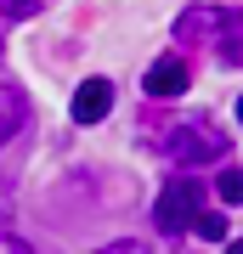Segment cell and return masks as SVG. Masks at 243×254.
I'll return each mask as SVG.
<instances>
[{"label": "cell", "instance_id": "obj_1", "mask_svg": "<svg viewBox=\"0 0 243 254\" xmlns=\"http://www.w3.org/2000/svg\"><path fill=\"white\" fill-rule=\"evenodd\" d=\"M198 209H204V187L198 181H170L159 192V203H153V226L164 237H181V232H192Z\"/></svg>", "mask_w": 243, "mask_h": 254}, {"label": "cell", "instance_id": "obj_2", "mask_svg": "<svg viewBox=\"0 0 243 254\" xmlns=\"http://www.w3.org/2000/svg\"><path fill=\"white\" fill-rule=\"evenodd\" d=\"M164 153L181 158V164H209V158L226 153V141H221V130H175V136L164 141Z\"/></svg>", "mask_w": 243, "mask_h": 254}, {"label": "cell", "instance_id": "obj_3", "mask_svg": "<svg viewBox=\"0 0 243 254\" xmlns=\"http://www.w3.org/2000/svg\"><path fill=\"white\" fill-rule=\"evenodd\" d=\"M108 108H113V85H108V79H85L80 91H74V102H68L74 125H102Z\"/></svg>", "mask_w": 243, "mask_h": 254}, {"label": "cell", "instance_id": "obj_4", "mask_svg": "<svg viewBox=\"0 0 243 254\" xmlns=\"http://www.w3.org/2000/svg\"><path fill=\"white\" fill-rule=\"evenodd\" d=\"M238 28H243L238 11H187L175 34H181V40H198V34H204V40H232Z\"/></svg>", "mask_w": 243, "mask_h": 254}, {"label": "cell", "instance_id": "obj_5", "mask_svg": "<svg viewBox=\"0 0 243 254\" xmlns=\"http://www.w3.org/2000/svg\"><path fill=\"white\" fill-rule=\"evenodd\" d=\"M142 91L147 96H181V91H187V63H175V57H164V63H153V68H147V79H142Z\"/></svg>", "mask_w": 243, "mask_h": 254}, {"label": "cell", "instance_id": "obj_6", "mask_svg": "<svg viewBox=\"0 0 243 254\" xmlns=\"http://www.w3.org/2000/svg\"><path fill=\"white\" fill-rule=\"evenodd\" d=\"M23 119H28V108H23V96L0 85V147H6V141H11V136H17V130H23Z\"/></svg>", "mask_w": 243, "mask_h": 254}, {"label": "cell", "instance_id": "obj_7", "mask_svg": "<svg viewBox=\"0 0 243 254\" xmlns=\"http://www.w3.org/2000/svg\"><path fill=\"white\" fill-rule=\"evenodd\" d=\"M192 232L204 237V243H226V220L209 215V209H198V220H192Z\"/></svg>", "mask_w": 243, "mask_h": 254}, {"label": "cell", "instance_id": "obj_8", "mask_svg": "<svg viewBox=\"0 0 243 254\" xmlns=\"http://www.w3.org/2000/svg\"><path fill=\"white\" fill-rule=\"evenodd\" d=\"M215 187H221V198H226V203H243V170H226Z\"/></svg>", "mask_w": 243, "mask_h": 254}, {"label": "cell", "instance_id": "obj_9", "mask_svg": "<svg viewBox=\"0 0 243 254\" xmlns=\"http://www.w3.org/2000/svg\"><path fill=\"white\" fill-rule=\"evenodd\" d=\"M0 11H6V17H34L40 0H0Z\"/></svg>", "mask_w": 243, "mask_h": 254}, {"label": "cell", "instance_id": "obj_10", "mask_svg": "<svg viewBox=\"0 0 243 254\" xmlns=\"http://www.w3.org/2000/svg\"><path fill=\"white\" fill-rule=\"evenodd\" d=\"M0 254H40V249H28L17 232H0Z\"/></svg>", "mask_w": 243, "mask_h": 254}, {"label": "cell", "instance_id": "obj_11", "mask_svg": "<svg viewBox=\"0 0 243 254\" xmlns=\"http://www.w3.org/2000/svg\"><path fill=\"white\" fill-rule=\"evenodd\" d=\"M102 254H147V243H108Z\"/></svg>", "mask_w": 243, "mask_h": 254}, {"label": "cell", "instance_id": "obj_12", "mask_svg": "<svg viewBox=\"0 0 243 254\" xmlns=\"http://www.w3.org/2000/svg\"><path fill=\"white\" fill-rule=\"evenodd\" d=\"M221 254H243V243H226V249H221Z\"/></svg>", "mask_w": 243, "mask_h": 254}, {"label": "cell", "instance_id": "obj_13", "mask_svg": "<svg viewBox=\"0 0 243 254\" xmlns=\"http://www.w3.org/2000/svg\"><path fill=\"white\" fill-rule=\"evenodd\" d=\"M238 119H243V102H238Z\"/></svg>", "mask_w": 243, "mask_h": 254}]
</instances>
